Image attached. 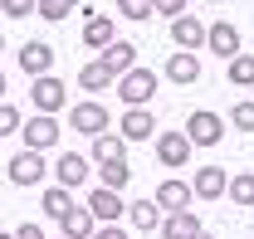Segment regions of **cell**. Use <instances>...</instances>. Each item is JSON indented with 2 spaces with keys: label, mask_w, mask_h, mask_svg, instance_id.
I'll return each instance as SVG.
<instances>
[{
  "label": "cell",
  "mask_w": 254,
  "mask_h": 239,
  "mask_svg": "<svg viewBox=\"0 0 254 239\" xmlns=\"http://www.w3.org/2000/svg\"><path fill=\"white\" fill-rule=\"evenodd\" d=\"M152 93H157V73L152 68H127L123 78H118V98H123L127 108H147Z\"/></svg>",
  "instance_id": "cell-1"
},
{
  "label": "cell",
  "mask_w": 254,
  "mask_h": 239,
  "mask_svg": "<svg viewBox=\"0 0 254 239\" xmlns=\"http://www.w3.org/2000/svg\"><path fill=\"white\" fill-rule=\"evenodd\" d=\"M186 137H190V147H215V142L225 137V122L215 118L210 108H195V113L186 118Z\"/></svg>",
  "instance_id": "cell-2"
},
{
  "label": "cell",
  "mask_w": 254,
  "mask_h": 239,
  "mask_svg": "<svg viewBox=\"0 0 254 239\" xmlns=\"http://www.w3.org/2000/svg\"><path fill=\"white\" fill-rule=\"evenodd\" d=\"M44 180V151H20V156H10V185H39Z\"/></svg>",
  "instance_id": "cell-3"
},
{
  "label": "cell",
  "mask_w": 254,
  "mask_h": 239,
  "mask_svg": "<svg viewBox=\"0 0 254 239\" xmlns=\"http://www.w3.org/2000/svg\"><path fill=\"white\" fill-rule=\"evenodd\" d=\"M30 98H34V108H39V113H59L68 93H64V78H54V73H39V78H34V88H30Z\"/></svg>",
  "instance_id": "cell-4"
},
{
  "label": "cell",
  "mask_w": 254,
  "mask_h": 239,
  "mask_svg": "<svg viewBox=\"0 0 254 239\" xmlns=\"http://www.w3.org/2000/svg\"><path fill=\"white\" fill-rule=\"evenodd\" d=\"M20 132H25V147H30V151H44V147H54V142H59V122H54V113L30 118Z\"/></svg>",
  "instance_id": "cell-5"
},
{
  "label": "cell",
  "mask_w": 254,
  "mask_h": 239,
  "mask_svg": "<svg viewBox=\"0 0 254 239\" xmlns=\"http://www.w3.org/2000/svg\"><path fill=\"white\" fill-rule=\"evenodd\" d=\"M205 49L220 54V59H235V54H240V30H235L230 20H215V25L205 30Z\"/></svg>",
  "instance_id": "cell-6"
},
{
  "label": "cell",
  "mask_w": 254,
  "mask_h": 239,
  "mask_svg": "<svg viewBox=\"0 0 254 239\" xmlns=\"http://www.w3.org/2000/svg\"><path fill=\"white\" fill-rule=\"evenodd\" d=\"M157 161L161 166H186L190 161V137L186 132H161L157 137Z\"/></svg>",
  "instance_id": "cell-7"
},
{
  "label": "cell",
  "mask_w": 254,
  "mask_h": 239,
  "mask_svg": "<svg viewBox=\"0 0 254 239\" xmlns=\"http://www.w3.org/2000/svg\"><path fill=\"white\" fill-rule=\"evenodd\" d=\"M20 68H25L30 78L49 73V68H54V49H49V39H30V44L20 49Z\"/></svg>",
  "instance_id": "cell-8"
},
{
  "label": "cell",
  "mask_w": 254,
  "mask_h": 239,
  "mask_svg": "<svg viewBox=\"0 0 254 239\" xmlns=\"http://www.w3.org/2000/svg\"><path fill=\"white\" fill-rule=\"evenodd\" d=\"M190 200H195V190H190L186 180H161V185H157V205L166 210V215H176V210H190Z\"/></svg>",
  "instance_id": "cell-9"
},
{
  "label": "cell",
  "mask_w": 254,
  "mask_h": 239,
  "mask_svg": "<svg viewBox=\"0 0 254 239\" xmlns=\"http://www.w3.org/2000/svg\"><path fill=\"white\" fill-rule=\"evenodd\" d=\"M147 137H157V118H152L147 108H127V118H123V142H147Z\"/></svg>",
  "instance_id": "cell-10"
},
{
  "label": "cell",
  "mask_w": 254,
  "mask_h": 239,
  "mask_svg": "<svg viewBox=\"0 0 254 239\" xmlns=\"http://www.w3.org/2000/svg\"><path fill=\"white\" fill-rule=\"evenodd\" d=\"M88 210H93V220H108V225H113V220H118V215L127 210V200L118 195V190H108V185H98L93 195H88Z\"/></svg>",
  "instance_id": "cell-11"
},
{
  "label": "cell",
  "mask_w": 254,
  "mask_h": 239,
  "mask_svg": "<svg viewBox=\"0 0 254 239\" xmlns=\"http://www.w3.org/2000/svg\"><path fill=\"white\" fill-rule=\"evenodd\" d=\"M127 220H132V230L157 235V230H161V205H157V200H132V205H127Z\"/></svg>",
  "instance_id": "cell-12"
},
{
  "label": "cell",
  "mask_w": 254,
  "mask_h": 239,
  "mask_svg": "<svg viewBox=\"0 0 254 239\" xmlns=\"http://www.w3.org/2000/svg\"><path fill=\"white\" fill-rule=\"evenodd\" d=\"M225 185H230V176H225L220 166H200V171H195V180H190V190H195V195H205V200L225 195Z\"/></svg>",
  "instance_id": "cell-13"
},
{
  "label": "cell",
  "mask_w": 254,
  "mask_h": 239,
  "mask_svg": "<svg viewBox=\"0 0 254 239\" xmlns=\"http://www.w3.org/2000/svg\"><path fill=\"white\" fill-rule=\"evenodd\" d=\"M171 39H176L181 49H200V44H205V25L190 20V15H176V20H171Z\"/></svg>",
  "instance_id": "cell-14"
},
{
  "label": "cell",
  "mask_w": 254,
  "mask_h": 239,
  "mask_svg": "<svg viewBox=\"0 0 254 239\" xmlns=\"http://www.w3.org/2000/svg\"><path fill=\"white\" fill-rule=\"evenodd\" d=\"M103 63L123 78L127 68H137V44H132V39H113V44H108V54H103Z\"/></svg>",
  "instance_id": "cell-15"
},
{
  "label": "cell",
  "mask_w": 254,
  "mask_h": 239,
  "mask_svg": "<svg viewBox=\"0 0 254 239\" xmlns=\"http://www.w3.org/2000/svg\"><path fill=\"white\" fill-rule=\"evenodd\" d=\"M166 78H171V83H195V78H200V59H195L190 49L171 54V59H166Z\"/></svg>",
  "instance_id": "cell-16"
},
{
  "label": "cell",
  "mask_w": 254,
  "mask_h": 239,
  "mask_svg": "<svg viewBox=\"0 0 254 239\" xmlns=\"http://www.w3.org/2000/svg\"><path fill=\"white\" fill-rule=\"evenodd\" d=\"M73 127H78L83 137H98V132H108V113H103L98 103H78V108H73Z\"/></svg>",
  "instance_id": "cell-17"
},
{
  "label": "cell",
  "mask_w": 254,
  "mask_h": 239,
  "mask_svg": "<svg viewBox=\"0 0 254 239\" xmlns=\"http://www.w3.org/2000/svg\"><path fill=\"white\" fill-rule=\"evenodd\" d=\"M59 225H64V239H93V210H88V205H73Z\"/></svg>",
  "instance_id": "cell-18"
},
{
  "label": "cell",
  "mask_w": 254,
  "mask_h": 239,
  "mask_svg": "<svg viewBox=\"0 0 254 239\" xmlns=\"http://www.w3.org/2000/svg\"><path fill=\"white\" fill-rule=\"evenodd\" d=\"M83 180H88V161H83L78 151H64L59 156V185L73 190V185H83Z\"/></svg>",
  "instance_id": "cell-19"
},
{
  "label": "cell",
  "mask_w": 254,
  "mask_h": 239,
  "mask_svg": "<svg viewBox=\"0 0 254 239\" xmlns=\"http://www.w3.org/2000/svg\"><path fill=\"white\" fill-rule=\"evenodd\" d=\"M161 235H166V239H195V235H200V220H195L190 210H176V215H166Z\"/></svg>",
  "instance_id": "cell-20"
},
{
  "label": "cell",
  "mask_w": 254,
  "mask_h": 239,
  "mask_svg": "<svg viewBox=\"0 0 254 239\" xmlns=\"http://www.w3.org/2000/svg\"><path fill=\"white\" fill-rule=\"evenodd\" d=\"M78 83H83L88 93H103L108 83H118V73H113L108 63L98 59V63H83V68H78Z\"/></svg>",
  "instance_id": "cell-21"
},
{
  "label": "cell",
  "mask_w": 254,
  "mask_h": 239,
  "mask_svg": "<svg viewBox=\"0 0 254 239\" xmlns=\"http://www.w3.org/2000/svg\"><path fill=\"white\" fill-rule=\"evenodd\" d=\"M83 44H88V49H108V44H113V20H108V15H88Z\"/></svg>",
  "instance_id": "cell-22"
},
{
  "label": "cell",
  "mask_w": 254,
  "mask_h": 239,
  "mask_svg": "<svg viewBox=\"0 0 254 239\" xmlns=\"http://www.w3.org/2000/svg\"><path fill=\"white\" fill-rule=\"evenodd\" d=\"M118 156H127L123 132H118V137H113V132H98V137H93V161L103 166V161H118Z\"/></svg>",
  "instance_id": "cell-23"
},
{
  "label": "cell",
  "mask_w": 254,
  "mask_h": 239,
  "mask_svg": "<svg viewBox=\"0 0 254 239\" xmlns=\"http://www.w3.org/2000/svg\"><path fill=\"white\" fill-rule=\"evenodd\" d=\"M103 185H108V190H127V185H132V166H127L123 156H118V161H103Z\"/></svg>",
  "instance_id": "cell-24"
},
{
  "label": "cell",
  "mask_w": 254,
  "mask_h": 239,
  "mask_svg": "<svg viewBox=\"0 0 254 239\" xmlns=\"http://www.w3.org/2000/svg\"><path fill=\"white\" fill-rule=\"evenodd\" d=\"M225 195H230L235 205H254V171H240V176H230Z\"/></svg>",
  "instance_id": "cell-25"
},
{
  "label": "cell",
  "mask_w": 254,
  "mask_h": 239,
  "mask_svg": "<svg viewBox=\"0 0 254 239\" xmlns=\"http://www.w3.org/2000/svg\"><path fill=\"white\" fill-rule=\"evenodd\" d=\"M225 78H230V83H240V88H254V54H235Z\"/></svg>",
  "instance_id": "cell-26"
},
{
  "label": "cell",
  "mask_w": 254,
  "mask_h": 239,
  "mask_svg": "<svg viewBox=\"0 0 254 239\" xmlns=\"http://www.w3.org/2000/svg\"><path fill=\"white\" fill-rule=\"evenodd\" d=\"M68 210H73V195H68V185H54V190L44 195V215H49V220H64Z\"/></svg>",
  "instance_id": "cell-27"
},
{
  "label": "cell",
  "mask_w": 254,
  "mask_h": 239,
  "mask_svg": "<svg viewBox=\"0 0 254 239\" xmlns=\"http://www.w3.org/2000/svg\"><path fill=\"white\" fill-rule=\"evenodd\" d=\"M73 10H78V0H39L34 15H44V20H64V15H73Z\"/></svg>",
  "instance_id": "cell-28"
},
{
  "label": "cell",
  "mask_w": 254,
  "mask_h": 239,
  "mask_svg": "<svg viewBox=\"0 0 254 239\" xmlns=\"http://www.w3.org/2000/svg\"><path fill=\"white\" fill-rule=\"evenodd\" d=\"M25 122H20V108L15 103H0V137H10V132H20Z\"/></svg>",
  "instance_id": "cell-29"
},
{
  "label": "cell",
  "mask_w": 254,
  "mask_h": 239,
  "mask_svg": "<svg viewBox=\"0 0 254 239\" xmlns=\"http://www.w3.org/2000/svg\"><path fill=\"white\" fill-rule=\"evenodd\" d=\"M118 10H123L127 20H147V15H157L152 0H118Z\"/></svg>",
  "instance_id": "cell-30"
},
{
  "label": "cell",
  "mask_w": 254,
  "mask_h": 239,
  "mask_svg": "<svg viewBox=\"0 0 254 239\" xmlns=\"http://www.w3.org/2000/svg\"><path fill=\"white\" fill-rule=\"evenodd\" d=\"M0 10H5L10 20H25V15H34V10H39V0H0Z\"/></svg>",
  "instance_id": "cell-31"
},
{
  "label": "cell",
  "mask_w": 254,
  "mask_h": 239,
  "mask_svg": "<svg viewBox=\"0 0 254 239\" xmlns=\"http://www.w3.org/2000/svg\"><path fill=\"white\" fill-rule=\"evenodd\" d=\"M230 122H235L240 132H254V103H240V108L230 113Z\"/></svg>",
  "instance_id": "cell-32"
},
{
  "label": "cell",
  "mask_w": 254,
  "mask_h": 239,
  "mask_svg": "<svg viewBox=\"0 0 254 239\" xmlns=\"http://www.w3.org/2000/svg\"><path fill=\"white\" fill-rule=\"evenodd\" d=\"M152 10L166 15V20H176V15H186V0H152Z\"/></svg>",
  "instance_id": "cell-33"
},
{
  "label": "cell",
  "mask_w": 254,
  "mask_h": 239,
  "mask_svg": "<svg viewBox=\"0 0 254 239\" xmlns=\"http://www.w3.org/2000/svg\"><path fill=\"white\" fill-rule=\"evenodd\" d=\"M93 239H127V230H118V225H103V230H93Z\"/></svg>",
  "instance_id": "cell-34"
},
{
  "label": "cell",
  "mask_w": 254,
  "mask_h": 239,
  "mask_svg": "<svg viewBox=\"0 0 254 239\" xmlns=\"http://www.w3.org/2000/svg\"><path fill=\"white\" fill-rule=\"evenodd\" d=\"M15 239H44V230H39V225H20V230H15Z\"/></svg>",
  "instance_id": "cell-35"
},
{
  "label": "cell",
  "mask_w": 254,
  "mask_h": 239,
  "mask_svg": "<svg viewBox=\"0 0 254 239\" xmlns=\"http://www.w3.org/2000/svg\"><path fill=\"white\" fill-rule=\"evenodd\" d=\"M5 93H10V78H5V73H0V103H5Z\"/></svg>",
  "instance_id": "cell-36"
},
{
  "label": "cell",
  "mask_w": 254,
  "mask_h": 239,
  "mask_svg": "<svg viewBox=\"0 0 254 239\" xmlns=\"http://www.w3.org/2000/svg\"><path fill=\"white\" fill-rule=\"evenodd\" d=\"M195 239H215V235H205V230H200V235H195Z\"/></svg>",
  "instance_id": "cell-37"
},
{
  "label": "cell",
  "mask_w": 254,
  "mask_h": 239,
  "mask_svg": "<svg viewBox=\"0 0 254 239\" xmlns=\"http://www.w3.org/2000/svg\"><path fill=\"white\" fill-rule=\"evenodd\" d=\"M0 49H5V34H0Z\"/></svg>",
  "instance_id": "cell-38"
},
{
  "label": "cell",
  "mask_w": 254,
  "mask_h": 239,
  "mask_svg": "<svg viewBox=\"0 0 254 239\" xmlns=\"http://www.w3.org/2000/svg\"><path fill=\"white\" fill-rule=\"evenodd\" d=\"M0 239H15V235H0Z\"/></svg>",
  "instance_id": "cell-39"
},
{
  "label": "cell",
  "mask_w": 254,
  "mask_h": 239,
  "mask_svg": "<svg viewBox=\"0 0 254 239\" xmlns=\"http://www.w3.org/2000/svg\"><path fill=\"white\" fill-rule=\"evenodd\" d=\"M59 239H64V235H59Z\"/></svg>",
  "instance_id": "cell-40"
}]
</instances>
